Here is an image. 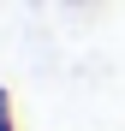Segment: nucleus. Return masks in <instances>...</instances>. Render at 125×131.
<instances>
[{"mask_svg":"<svg viewBox=\"0 0 125 131\" xmlns=\"http://www.w3.org/2000/svg\"><path fill=\"white\" fill-rule=\"evenodd\" d=\"M0 131H18V107H12V90L0 83Z\"/></svg>","mask_w":125,"mask_h":131,"instance_id":"nucleus-1","label":"nucleus"}]
</instances>
